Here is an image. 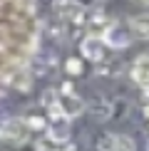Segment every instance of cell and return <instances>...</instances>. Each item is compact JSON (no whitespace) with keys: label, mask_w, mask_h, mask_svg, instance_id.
<instances>
[{"label":"cell","mask_w":149,"mask_h":151,"mask_svg":"<svg viewBox=\"0 0 149 151\" xmlns=\"http://www.w3.org/2000/svg\"><path fill=\"white\" fill-rule=\"evenodd\" d=\"M80 50H82V57H87L90 62H102V60H104V50H107V45L102 42V37L87 35L85 40H82V45H80Z\"/></svg>","instance_id":"obj_5"},{"label":"cell","mask_w":149,"mask_h":151,"mask_svg":"<svg viewBox=\"0 0 149 151\" xmlns=\"http://www.w3.org/2000/svg\"><path fill=\"white\" fill-rule=\"evenodd\" d=\"M55 106H57L60 114H62V116H67L70 122L85 111V102H82V97H77V94L70 89V84H65L62 94H57V99H55Z\"/></svg>","instance_id":"obj_1"},{"label":"cell","mask_w":149,"mask_h":151,"mask_svg":"<svg viewBox=\"0 0 149 151\" xmlns=\"http://www.w3.org/2000/svg\"><path fill=\"white\" fill-rule=\"evenodd\" d=\"M144 127H147V131H149V104L144 106Z\"/></svg>","instance_id":"obj_10"},{"label":"cell","mask_w":149,"mask_h":151,"mask_svg":"<svg viewBox=\"0 0 149 151\" xmlns=\"http://www.w3.org/2000/svg\"><path fill=\"white\" fill-rule=\"evenodd\" d=\"M147 151H149V141H147Z\"/></svg>","instance_id":"obj_12"},{"label":"cell","mask_w":149,"mask_h":151,"mask_svg":"<svg viewBox=\"0 0 149 151\" xmlns=\"http://www.w3.org/2000/svg\"><path fill=\"white\" fill-rule=\"evenodd\" d=\"M30 82H33V77H27L25 72H20V74H12V84H15L17 89H27V87H30Z\"/></svg>","instance_id":"obj_8"},{"label":"cell","mask_w":149,"mask_h":151,"mask_svg":"<svg viewBox=\"0 0 149 151\" xmlns=\"http://www.w3.org/2000/svg\"><path fill=\"white\" fill-rule=\"evenodd\" d=\"M65 70H67V74H82V62L80 60H67V65H65Z\"/></svg>","instance_id":"obj_9"},{"label":"cell","mask_w":149,"mask_h":151,"mask_svg":"<svg viewBox=\"0 0 149 151\" xmlns=\"http://www.w3.org/2000/svg\"><path fill=\"white\" fill-rule=\"evenodd\" d=\"M102 42L112 50H124L132 42V30L122 22H107V27L102 32Z\"/></svg>","instance_id":"obj_2"},{"label":"cell","mask_w":149,"mask_h":151,"mask_svg":"<svg viewBox=\"0 0 149 151\" xmlns=\"http://www.w3.org/2000/svg\"><path fill=\"white\" fill-rule=\"evenodd\" d=\"M132 77L139 87H144L149 89V52L139 55V57L134 60V67H132Z\"/></svg>","instance_id":"obj_6"},{"label":"cell","mask_w":149,"mask_h":151,"mask_svg":"<svg viewBox=\"0 0 149 151\" xmlns=\"http://www.w3.org/2000/svg\"><path fill=\"white\" fill-rule=\"evenodd\" d=\"M139 3H144V5H149V0H139Z\"/></svg>","instance_id":"obj_11"},{"label":"cell","mask_w":149,"mask_h":151,"mask_svg":"<svg viewBox=\"0 0 149 151\" xmlns=\"http://www.w3.org/2000/svg\"><path fill=\"white\" fill-rule=\"evenodd\" d=\"M99 151H137L134 141L127 134H104L97 144Z\"/></svg>","instance_id":"obj_4"},{"label":"cell","mask_w":149,"mask_h":151,"mask_svg":"<svg viewBox=\"0 0 149 151\" xmlns=\"http://www.w3.org/2000/svg\"><path fill=\"white\" fill-rule=\"evenodd\" d=\"M129 30L139 40H149V15H134L129 20Z\"/></svg>","instance_id":"obj_7"},{"label":"cell","mask_w":149,"mask_h":151,"mask_svg":"<svg viewBox=\"0 0 149 151\" xmlns=\"http://www.w3.org/2000/svg\"><path fill=\"white\" fill-rule=\"evenodd\" d=\"M27 124H25V119H17V116H8L3 119V124H0V139L10 141V144H22L27 139Z\"/></svg>","instance_id":"obj_3"}]
</instances>
